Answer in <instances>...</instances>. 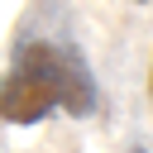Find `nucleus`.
Listing matches in <instances>:
<instances>
[{"instance_id":"7ed1b4c3","label":"nucleus","mask_w":153,"mask_h":153,"mask_svg":"<svg viewBox=\"0 0 153 153\" xmlns=\"http://www.w3.org/2000/svg\"><path fill=\"white\" fill-rule=\"evenodd\" d=\"M134 5H148V0H134Z\"/></svg>"},{"instance_id":"20e7f679","label":"nucleus","mask_w":153,"mask_h":153,"mask_svg":"<svg viewBox=\"0 0 153 153\" xmlns=\"http://www.w3.org/2000/svg\"><path fill=\"white\" fill-rule=\"evenodd\" d=\"M134 153H143V148H134Z\"/></svg>"},{"instance_id":"f03ea898","label":"nucleus","mask_w":153,"mask_h":153,"mask_svg":"<svg viewBox=\"0 0 153 153\" xmlns=\"http://www.w3.org/2000/svg\"><path fill=\"white\" fill-rule=\"evenodd\" d=\"M148 91H153V72H148Z\"/></svg>"},{"instance_id":"f257e3e1","label":"nucleus","mask_w":153,"mask_h":153,"mask_svg":"<svg viewBox=\"0 0 153 153\" xmlns=\"http://www.w3.org/2000/svg\"><path fill=\"white\" fill-rule=\"evenodd\" d=\"M100 105L96 72L72 43H19L10 72L0 76V120L5 124H38L53 110H67L72 120H91Z\"/></svg>"}]
</instances>
